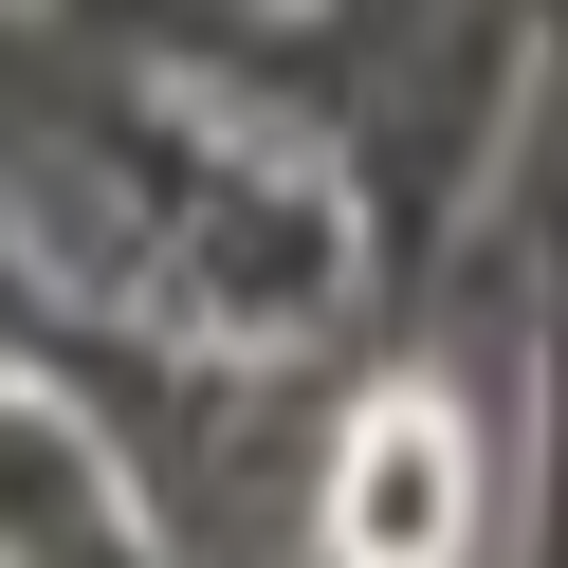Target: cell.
<instances>
[{"mask_svg": "<svg viewBox=\"0 0 568 568\" xmlns=\"http://www.w3.org/2000/svg\"><path fill=\"white\" fill-rule=\"evenodd\" d=\"M477 550V440L440 385H385L331 440V568H458Z\"/></svg>", "mask_w": 568, "mask_h": 568, "instance_id": "6da1fadb", "label": "cell"}]
</instances>
